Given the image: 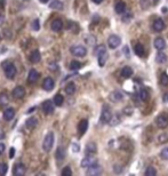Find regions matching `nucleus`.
Instances as JSON below:
<instances>
[{
	"label": "nucleus",
	"mask_w": 168,
	"mask_h": 176,
	"mask_svg": "<svg viewBox=\"0 0 168 176\" xmlns=\"http://www.w3.org/2000/svg\"><path fill=\"white\" fill-rule=\"evenodd\" d=\"M54 140H55V136L54 133H48L47 135L45 136L44 142H42V150L46 152H49L52 150L53 145H54Z\"/></svg>",
	"instance_id": "1"
},
{
	"label": "nucleus",
	"mask_w": 168,
	"mask_h": 176,
	"mask_svg": "<svg viewBox=\"0 0 168 176\" xmlns=\"http://www.w3.org/2000/svg\"><path fill=\"white\" fill-rule=\"evenodd\" d=\"M70 52H71L72 55L78 56V57H82V56H85L87 54V49H86V47L81 46V45H74V46H72L70 48Z\"/></svg>",
	"instance_id": "2"
},
{
	"label": "nucleus",
	"mask_w": 168,
	"mask_h": 176,
	"mask_svg": "<svg viewBox=\"0 0 168 176\" xmlns=\"http://www.w3.org/2000/svg\"><path fill=\"white\" fill-rule=\"evenodd\" d=\"M112 118V113L110 111V109L109 106H103L102 109V113H101V118H100V121L101 124H109L110 122V120Z\"/></svg>",
	"instance_id": "3"
},
{
	"label": "nucleus",
	"mask_w": 168,
	"mask_h": 176,
	"mask_svg": "<svg viewBox=\"0 0 168 176\" xmlns=\"http://www.w3.org/2000/svg\"><path fill=\"white\" fill-rule=\"evenodd\" d=\"M4 72H5V76L8 79H14V77L16 76V68L15 65L13 63H9L7 62L6 66H4Z\"/></svg>",
	"instance_id": "4"
},
{
	"label": "nucleus",
	"mask_w": 168,
	"mask_h": 176,
	"mask_svg": "<svg viewBox=\"0 0 168 176\" xmlns=\"http://www.w3.org/2000/svg\"><path fill=\"white\" fill-rule=\"evenodd\" d=\"M120 44H121V39H120V38L117 36V34H112V36L109 37L108 45H109V47H110V48L114 49V48L119 47Z\"/></svg>",
	"instance_id": "5"
},
{
	"label": "nucleus",
	"mask_w": 168,
	"mask_h": 176,
	"mask_svg": "<svg viewBox=\"0 0 168 176\" xmlns=\"http://www.w3.org/2000/svg\"><path fill=\"white\" fill-rule=\"evenodd\" d=\"M95 164H97V159L94 158V157H92V156L85 157L84 159L81 160V167L82 168H88V167H90V166H93V165H95Z\"/></svg>",
	"instance_id": "6"
},
{
	"label": "nucleus",
	"mask_w": 168,
	"mask_h": 176,
	"mask_svg": "<svg viewBox=\"0 0 168 176\" xmlns=\"http://www.w3.org/2000/svg\"><path fill=\"white\" fill-rule=\"evenodd\" d=\"M156 125L159 128H166L168 126V117L165 114H160L156 118Z\"/></svg>",
	"instance_id": "7"
},
{
	"label": "nucleus",
	"mask_w": 168,
	"mask_h": 176,
	"mask_svg": "<svg viewBox=\"0 0 168 176\" xmlns=\"http://www.w3.org/2000/svg\"><path fill=\"white\" fill-rule=\"evenodd\" d=\"M102 174V168H101L100 165H93L90 167H88L87 169V175L89 176H97V175H101Z\"/></svg>",
	"instance_id": "8"
},
{
	"label": "nucleus",
	"mask_w": 168,
	"mask_h": 176,
	"mask_svg": "<svg viewBox=\"0 0 168 176\" xmlns=\"http://www.w3.org/2000/svg\"><path fill=\"white\" fill-rule=\"evenodd\" d=\"M26 172V167L23 164H16L13 169V174L15 176H23Z\"/></svg>",
	"instance_id": "9"
},
{
	"label": "nucleus",
	"mask_w": 168,
	"mask_h": 176,
	"mask_svg": "<svg viewBox=\"0 0 168 176\" xmlns=\"http://www.w3.org/2000/svg\"><path fill=\"white\" fill-rule=\"evenodd\" d=\"M55 87V82H54V80L52 78H46L44 80V82H42V88H44L45 90H47V92H50L53 90V88Z\"/></svg>",
	"instance_id": "10"
},
{
	"label": "nucleus",
	"mask_w": 168,
	"mask_h": 176,
	"mask_svg": "<svg viewBox=\"0 0 168 176\" xmlns=\"http://www.w3.org/2000/svg\"><path fill=\"white\" fill-rule=\"evenodd\" d=\"M152 28H153V30H154L156 32L164 31V29H165L164 21L161 20V18H157V20L153 22V24H152Z\"/></svg>",
	"instance_id": "11"
},
{
	"label": "nucleus",
	"mask_w": 168,
	"mask_h": 176,
	"mask_svg": "<svg viewBox=\"0 0 168 176\" xmlns=\"http://www.w3.org/2000/svg\"><path fill=\"white\" fill-rule=\"evenodd\" d=\"M42 110L46 114H52L54 112V104L50 101H45L44 104H42Z\"/></svg>",
	"instance_id": "12"
},
{
	"label": "nucleus",
	"mask_w": 168,
	"mask_h": 176,
	"mask_svg": "<svg viewBox=\"0 0 168 176\" xmlns=\"http://www.w3.org/2000/svg\"><path fill=\"white\" fill-rule=\"evenodd\" d=\"M96 151H97V146H96V144L94 142H89V143L86 145V154L87 156H93V154H95Z\"/></svg>",
	"instance_id": "13"
},
{
	"label": "nucleus",
	"mask_w": 168,
	"mask_h": 176,
	"mask_svg": "<svg viewBox=\"0 0 168 176\" xmlns=\"http://www.w3.org/2000/svg\"><path fill=\"white\" fill-rule=\"evenodd\" d=\"M12 94L15 98H22L25 95V89L23 87H21V86H17V87H15L13 89Z\"/></svg>",
	"instance_id": "14"
},
{
	"label": "nucleus",
	"mask_w": 168,
	"mask_h": 176,
	"mask_svg": "<svg viewBox=\"0 0 168 176\" xmlns=\"http://www.w3.org/2000/svg\"><path fill=\"white\" fill-rule=\"evenodd\" d=\"M153 45H154V48H156L157 50H164L165 48H166V42H165V40L162 39V38H160V37L154 39Z\"/></svg>",
	"instance_id": "15"
},
{
	"label": "nucleus",
	"mask_w": 168,
	"mask_h": 176,
	"mask_svg": "<svg viewBox=\"0 0 168 176\" xmlns=\"http://www.w3.org/2000/svg\"><path fill=\"white\" fill-rule=\"evenodd\" d=\"M38 78H39V73H38V71L34 70V69L30 70V72H29V77H28L29 84H34L37 80H38Z\"/></svg>",
	"instance_id": "16"
},
{
	"label": "nucleus",
	"mask_w": 168,
	"mask_h": 176,
	"mask_svg": "<svg viewBox=\"0 0 168 176\" xmlns=\"http://www.w3.org/2000/svg\"><path fill=\"white\" fill-rule=\"evenodd\" d=\"M88 129V120L84 119L81 120L79 122V125H78V130H79V134L80 135H84L85 133L87 132Z\"/></svg>",
	"instance_id": "17"
},
{
	"label": "nucleus",
	"mask_w": 168,
	"mask_h": 176,
	"mask_svg": "<svg viewBox=\"0 0 168 176\" xmlns=\"http://www.w3.org/2000/svg\"><path fill=\"white\" fill-rule=\"evenodd\" d=\"M63 29V22H62V20H60V18H56V20L53 21L52 23V30L55 32H58L61 31Z\"/></svg>",
	"instance_id": "18"
},
{
	"label": "nucleus",
	"mask_w": 168,
	"mask_h": 176,
	"mask_svg": "<svg viewBox=\"0 0 168 176\" xmlns=\"http://www.w3.org/2000/svg\"><path fill=\"white\" fill-rule=\"evenodd\" d=\"M122 98H124V94L121 92L116 90V92H112L111 94H110V100H111L112 102H120Z\"/></svg>",
	"instance_id": "19"
},
{
	"label": "nucleus",
	"mask_w": 168,
	"mask_h": 176,
	"mask_svg": "<svg viewBox=\"0 0 168 176\" xmlns=\"http://www.w3.org/2000/svg\"><path fill=\"white\" fill-rule=\"evenodd\" d=\"M65 156H66V152H65V149L62 148V146H60V148H57V150H56V153H55L56 159L58 160V161H63L64 158H65Z\"/></svg>",
	"instance_id": "20"
},
{
	"label": "nucleus",
	"mask_w": 168,
	"mask_h": 176,
	"mask_svg": "<svg viewBox=\"0 0 168 176\" xmlns=\"http://www.w3.org/2000/svg\"><path fill=\"white\" fill-rule=\"evenodd\" d=\"M37 125H38V120L37 118L34 117H32V118H29L26 121H25V126L28 129H34L37 127Z\"/></svg>",
	"instance_id": "21"
},
{
	"label": "nucleus",
	"mask_w": 168,
	"mask_h": 176,
	"mask_svg": "<svg viewBox=\"0 0 168 176\" xmlns=\"http://www.w3.org/2000/svg\"><path fill=\"white\" fill-rule=\"evenodd\" d=\"M114 10H116L117 14H124L126 12V4L124 1H118L116 4V7H114Z\"/></svg>",
	"instance_id": "22"
},
{
	"label": "nucleus",
	"mask_w": 168,
	"mask_h": 176,
	"mask_svg": "<svg viewBox=\"0 0 168 176\" xmlns=\"http://www.w3.org/2000/svg\"><path fill=\"white\" fill-rule=\"evenodd\" d=\"M15 116V110L13 108H8L7 110H5L4 112V119L9 121V120H12Z\"/></svg>",
	"instance_id": "23"
},
{
	"label": "nucleus",
	"mask_w": 168,
	"mask_h": 176,
	"mask_svg": "<svg viewBox=\"0 0 168 176\" xmlns=\"http://www.w3.org/2000/svg\"><path fill=\"white\" fill-rule=\"evenodd\" d=\"M40 60H41V55H40L39 50H34V52L31 53L30 61H31L32 63H38V62H40Z\"/></svg>",
	"instance_id": "24"
},
{
	"label": "nucleus",
	"mask_w": 168,
	"mask_h": 176,
	"mask_svg": "<svg viewBox=\"0 0 168 176\" xmlns=\"http://www.w3.org/2000/svg\"><path fill=\"white\" fill-rule=\"evenodd\" d=\"M97 60H98V64H100V66H104V64L108 60V52H104V53H101L97 55Z\"/></svg>",
	"instance_id": "25"
},
{
	"label": "nucleus",
	"mask_w": 168,
	"mask_h": 176,
	"mask_svg": "<svg viewBox=\"0 0 168 176\" xmlns=\"http://www.w3.org/2000/svg\"><path fill=\"white\" fill-rule=\"evenodd\" d=\"M134 50H135L136 55L140 56V57H143L144 54H145V50H144L143 45H141V44H136L135 45V48H134Z\"/></svg>",
	"instance_id": "26"
},
{
	"label": "nucleus",
	"mask_w": 168,
	"mask_h": 176,
	"mask_svg": "<svg viewBox=\"0 0 168 176\" xmlns=\"http://www.w3.org/2000/svg\"><path fill=\"white\" fill-rule=\"evenodd\" d=\"M156 61L160 64L165 63V62L167 61V56H166L165 53H162V50H158V54H157L156 56Z\"/></svg>",
	"instance_id": "27"
},
{
	"label": "nucleus",
	"mask_w": 168,
	"mask_h": 176,
	"mask_svg": "<svg viewBox=\"0 0 168 176\" xmlns=\"http://www.w3.org/2000/svg\"><path fill=\"white\" fill-rule=\"evenodd\" d=\"M133 74V69L130 66H124L121 69V76L124 78H129Z\"/></svg>",
	"instance_id": "28"
},
{
	"label": "nucleus",
	"mask_w": 168,
	"mask_h": 176,
	"mask_svg": "<svg viewBox=\"0 0 168 176\" xmlns=\"http://www.w3.org/2000/svg\"><path fill=\"white\" fill-rule=\"evenodd\" d=\"M74 92H76V85L73 82H69L65 87V93L68 95H72V94H74Z\"/></svg>",
	"instance_id": "29"
},
{
	"label": "nucleus",
	"mask_w": 168,
	"mask_h": 176,
	"mask_svg": "<svg viewBox=\"0 0 168 176\" xmlns=\"http://www.w3.org/2000/svg\"><path fill=\"white\" fill-rule=\"evenodd\" d=\"M49 8H52V9H62L63 4L61 2L60 0H53L52 2L49 4Z\"/></svg>",
	"instance_id": "30"
},
{
	"label": "nucleus",
	"mask_w": 168,
	"mask_h": 176,
	"mask_svg": "<svg viewBox=\"0 0 168 176\" xmlns=\"http://www.w3.org/2000/svg\"><path fill=\"white\" fill-rule=\"evenodd\" d=\"M157 141H158V144H165L168 142V133H164V134H160L159 136H158V138H157Z\"/></svg>",
	"instance_id": "31"
},
{
	"label": "nucleus",
	"mask_w": 168,
	"mask_h": 176,
	"mask_svg": "<svg viewBox=\"0 0 168 176\" xmlns=\"http://www.w3.org/2000/svg\"><path fill=\"white\" fill-rule=\"evenodd\" d=\"M138 97H140L141 100L143 101V102H145V101H148L149 98V92L145 89V88H143V89H141L140 90V94H138Z\"/></svg>",
	"instance_id": "32"
},
{
	"label": "nucleus",
	"mask_w": 168,
	"mask_h": 176,
	"mask_svg": "<svg viewBox=\"0 0 168 176\" xmlns=\"http://www.w3.org/2000/svg\"><path fill=\"white\" fill-rule=\"evenodd\" d=\"M63 102H64V97L61 94L55 95V97H54V104H55L56 106H61L63 104Z\"/></svg>",
	"instance_id": "33"
},
{
	"label": "nucleus",
	"mask_w": 168,
	"mask_h": 176,
	"mask_svg": "<svg viewBox=\"0 0 168 176\" xmlns=\"http://www.w3.org/2000/svg\"><path fill=\"white\" fill-rule=\"evenodd\" d=\"M7 104H8V96H7V94H5V93H1V94H0V105L5 106V105H7Z\"/></svg>",
	"instance_id": "34"
},
{
	"label": "nucleus",
	"mask_w": 168,
	"mask_h": 176,
	"mask_svg": "<svg viewBox=\"0 0 168 176\" xmlns=\"http://www.w3.org/2000/svg\"><path fill=\"white\" fill-rule=\"evenodd\" d=\"M145 176H156L157 175V170L153 167H148L144 172Z\"/></svg>",
	"instance_id": "35"
},
{
	"label": "nucleus",
	"mask_w": 168,
	"mask_h": 176,
	"mask_svg": "<svg viewBox=\"0 0 168 176\" xmlns=\"http://www.w3.org/2000/svg\"><path fill=\"white\" fill-rule=\"evenodd\" d=\"M82 66V64L78 62V61H72L71 63H70V69L71 70H79L80 68Z\"/></svg>",
	"instance_id": "36"
},
{
	"label": "nucleus",
	"mask_w": 168,
	"mask_h": 176,
	"mask_svg": "<svg viewBox=\"0 0 168 176\" xmlns=\"http://www.w3.org/2000/svg\"><path fill=\"white\" fill-rule=\"evenodd\" d=\"M160 82H161L162 86H167L168 85V74L166 72L161 73V76H160Z\"/></svg>",
	"instance_id": "37"
},
{
	"label": "nucleus",
	"mask_w": 168,
	"mask_h": 176,
	"mask_svg": "<svg viewBox=\"0 0 168 176\" xmlns=\"http://www.w3.org/2000/svg\"><path fill=\"white\" fill-rule=\"evenodd\" d=\"M119 122H120V117L119 116H112L109 125H110V126H117Z\"/></svg>",
	"instance_id": "38"
},
{
	"label": "nucleus",
	"mask_w": 168,
	"mask_h": 176,
	"mask_svg": "<svg viewBox=\"0 0 168 176\" xmlns=\"http://www.w3.org/2000/svg\"><path fill=\"white\" fill-rule=\"evenodd\" d=\"M7 170H8V165L1 162L0 164V175H5L7 173Z\"/></svg>",
	"instance_id": "39"
},
{
	"label": "nucleus",
	"mask_w": 168,
	"mask_h": 176,
	"mask_svg": "<svg viewBox=\"0 0 168 176\" xmlns=\"http://www.w3.org/2000/svg\"><path fill=\"white\" fill-rule=\"evenodd\" d=\"M85 40L88 45H94L96 42V39L94 36H86L85 37Z\"/></svg>",
	"instance_id": "40"
},
{
	"label": "nucleus",
	"mask_w": 168,
	"mask_h": 176,
	"mask_svg": "<svg viewBox=\"0 0 168 176\" xmlns=\"http://www.w3.org/2000/svg\"><path fill=\"white\" fill-rule=\"evenodd\" d=\"M106 52V48H105V46L104 45H100V46H97V47L95 48V54L96 55H98V54H101V53H104Z\"/></svg>",
	"instance_id": "41"
},
{
	"label": "nucleus",
	"mask_w": 168,
	"mask_h": 176,
	"mask_svg": "<svg viewBox=\"0 0 168 176\" xmlns=\"http://www.w3.org/2000/svg\"><path fill=\"white\" fill-rule=\"evenodd\" d=\"M62 175L63 176H71L72 175V170L71 168L66 166V167H64V169L62 170Z\"/></svg>",
	"instance_id": "42"
},
{
	"label": "nucleus",
	"mask_w": 168,
	"mask_h": 176,
	"mask_svg": "<svg viewBox=\"0 0 168 176\" xmlns=\"http://www.w3.org/2000/svg\"><path fill=\"white\" fill-rule=\"evenodd\" d=\"M160 157H161L164 160H168V146L167 148H165L162 151L160 152Z\"/></svg>",
	"instance_id": "43"
},
{
	"label": "nucleus",
	"mask_w": 168,
	"mask_h": 176,
	"mask_svg": "<svg viewBox=\"0 0 168 176\" xmlns=\"http://www.w3.org/2000/svg\"><path fill=\"white\" fill-rule=\"evenodd\" d=\"M32 29L34 30V31H38L40 29L39 26V20H34L33 21V23H32Z\"/></svg>",
	"instance_id": "44"
},
{
	"label": "nucleus",
	"mask_w": 168,
	"mask_h": 176,
	"mask_svg": "<svg viewBox=\"0 0 168 176\" xmlns=\"http://www.w3.org/2000/svg\"><path fill=\"white\" fill-rule=\"evenodd\" d=\"M124 15V17H122V20H124V22H128V21H130V18H132V13H127V14H122Z\"/></svg>",
	"instance_id": "45"
},
{
	"label": "nucleus",
	"mask_w": 168,
	"mask_h": 176,
	"mask_svg": "<svg viewBox=\"0 0 168 176\" xmlns=\"http://www.w3.org/2000/svg\"><path fill=\"white\" fill-rule=\"evenodd\" d=\"M72 151L73 152H79L80 151V145L77 143H73L72 144Z\"/></svg>",
	"instance_id": "46"
},
{
	"label": "nucleus",
	"mask_w": 168,
	"mask_h": 176,
	"mask_svg": "<svg viewBox=\"0 0 168 176\" xmlns=\"http://www.w3.org/2000/svg\"><path fill=\"white\" fill-rule=\"evenodd\" d=\"M124 112L127 114V116H130L133 113V109L132 108H125V110H124Z\"/></svg>",
	"instance_id": "47"
},
{
	"label": "nucleus",
	"mask_w": 168,
	"mask_h": 176,
	"mask_svg": "<svg viewBox=\"0 0 168 176\" xmlns=\"http://www.w3.org/2000/svg\"><path fill=\"white\" fill-rule=\"evenodd\" d=\"M4 152H5V144L4 143H0V156H1Z\"/></svg>",
	"instance_id": "48"
},
{
	"label": "nucleus",
	"mask_w": 168,
	"mask_h": 176,
	"mask_svg": "<svg viewBox=\"0 0 168 176\" xmlns=\"http://www.w3.org/2000/svg\"><path fill=\"white\" fill-rule=\"evenodd\" d=\"M14 153H15V149L10 148V152H9V158H13V157H14Z\"/></svg>",
	"instance_id": "49"
},
{
	"label": "nucleus",
	"mask_w": 168,
	"mask_h": 176,
	"mask_svg": "<svg viewBox=\"0 0 168 176\" xmlns=\"http://www.w3.org/2000/svg\"><path fill=\"white\" fill-rule=\"evenodd\" d=\"M4 22H5V16L4 15H0V26L4 24Z\"/></svg>",
	"instance_id": "50"
},
{
	"label": "nucleus",
	"mask_w": 168,
	"mask_h": 176,
	"mask_svg": "<svg viewBox=\"0 0 168 176\" xmlns=\"http://www.w3.org/2000/svg\"><path fill=\"white\" fill-rule=\"evenodd\" d=\"M102 1H103V0H93V2H95L96 5H100Z\"/></svg>",
	"instance_id": "51"
},
{
	"label": "nucleus",
	"mask_w": 168,
	"mask_h": 176,
	"mask_svg": "<svg viewBox=\"0 0 168 176\" xmlns=\"http://www.w3.org/2000/svg\"><path fill=\"white\" fill-rule=\"evenodd\" d=\"M34 110H36V106H33V108H31V109H30V110H29L28 112H26V113H32V111H34Z\"/></svg>",
	"instance_id": "52"
},
{
	"label": "nucleus",
	"mask_w": 168,
	"mask_h": 176,
	"mask_svg": "<svg viewBox=\"0 0 168 176\" xmlns=\"http://www.w3.org/2000/svg\"><path fill=\"white\" fill-rule=\"evenodd\" d=\"M40 1H41V2H42V4H46V2H48V1H49V0H40Z\"/></svg>",
	"instance_id": "53"
},
{
	"label": "nucleus",
	"mask_w": 168,
	"mask_h": 176,
	"mask_svg": "<svg viewBox=\"0 0 168 176\" xmlns=\"http://www.w3.org/2000/svg\"><path fill=\"white\" fill-rule=\"evenodd\" d=\"M168 100V95H165L164 96V101H167Z\"/></svg>",
	"instance_id": "54"
},
{
	"label": "nucleus",
	"mask_w": 168,
	"mask_h": 176,
	"mask_svg": "<svg viewBox=\"0 0 168 176\" xmlns=\"http://www.w3.org/2000/svg\"><path fill=\"white\" fill-rule=\"evenodd\" d=\"M0 40H1V36H0Z\"/></svg>",
	"instance_id": "55"
},
{
	"label": "nucleus",
	"mask_w": 168,
	"mask_h": 176,
	"mask_svg": "<svg viewBox=\"0 0 168 176\" xmlns=\"http://www.w3.org/2000/svg\"><path fill=\"white\" fill-rule=\"evenodd\" d=\"M154 1H157V0H154Z\"/></svg>",
	"instance_id": "56"
}]
</instances>
